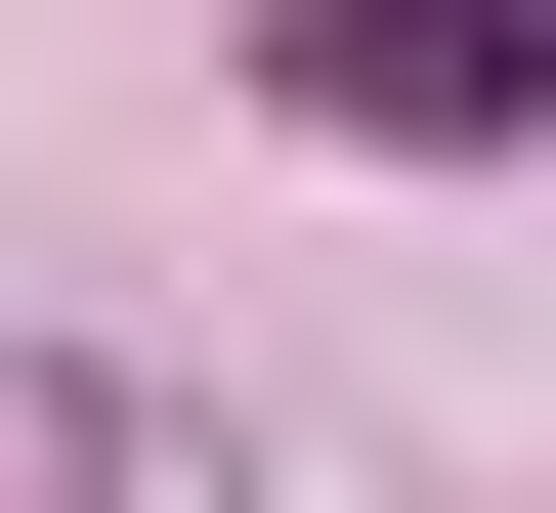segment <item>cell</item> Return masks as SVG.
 <instances>
[{
    "mask_svg": "<svg viewBox=\"0 0 556 513\" xmlns=\"http://www.w3.org/2000/svg\"><path fill=\"white\" fill-rule=\"evenodd\" d=\"M300 129H386V171L556 129V0H300Z\"/></svg>",
    "mask_w": 556,
    "mask_h": 513,
    "instance_id": "1",
    "label": "cell"
}]
</instances>
